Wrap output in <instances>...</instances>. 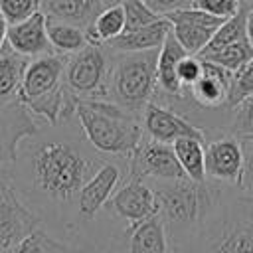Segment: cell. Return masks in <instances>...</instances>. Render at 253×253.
<instances>
[{"mask_svg":"<svg viewBox=\"0 0 253 253\" xmlns=\"http://www.w3.org/2000/svg\"><path fill=\"white\" fill-rule=\"evenodd\" d=\"M109 156L85 138L77 117L40 130L24 140L16 162L8 168L10 182L22 200L71 243L75 235V204L85 182Z\"/></svg>","mask_w":253,"mask_h":253,"instance_id":"obj_1","label":"cell"},{"mask_svg":"<svg viewBox=\"0 0 253 253\" xmlns=\"http://www.w3.org/2000/svg\"><path fill=\"white\" fill-rule=\"evenodd\" d=\"M172 253H253V198L221 184L206 217Z\"/></svg>","mask_w":253,"mask_h":253,"instance_id":"obj_2","label":"cell"},{"mask_svg":"<svg viewBox=\"0 0 253 253\" xmlns=\"http://www.w3.org/2000/svg\"><path fill=\"white\" fill-rule=\"evenodd\" d=\"M75 117L89 144L105 156L128 158L144 136L142 115L109 99H79Z\"/></svg>","mask_w":253,"mask_h":253,"instance_id":"obj_3","label":"cell"},{"mask_svg":"<svg viewBox=\"0 0 253 253\" xmlns=\"http://www.w3.org/2000/svg\"><path fill=\"white\" fill-rule=\"evenodd\" d=\"M154 188L158 202V215L166 227L172 247L186 241L200 221L213 206L219 182L204 180L194 182L190 178L180 180H148Z\"/></svg>","mask_w":253,"mask_h":253,"instance_id":"obj_4","label":"cell"},{"mask_svg":"<svg viewBox=\"0 0 253 253\" xmlns=\"http://www.w3.org/2000/svg\"><path fill=\"white\" fill-rule=\"evenodd\" d=\"M160 49L113 51L109 101L142 115L156 91V61Z\"/></svg>","mask_w":253,"mask_h":253,"instance_id":"obj_5","label":"cell"},{"mask_svg":"<svg viewBox=\"0 0 253 253\" xmlns=\"http://www.w3.org/2000/svg\"><path fill=\"white\" fill-rule=\"evenodd\" d=\"M113 49L103 43H87L83 49L67 55L63 83L79 99H109V75Z\"/></svg>","mask_w":253,"mask_h":253,"instance_id":"obj_6","label":"cell"},{"mask_svg":"<svg viewBox=\"0 0 253 253\" xmlns=\"http://www.w3.org/2000/svg\"><path fill=\"white\" fill-rule=\"evenodd\" d=\"M128 178V158L125 156H109L101 168L85 182L77 196L75 204V235L71 245H75L81 235L91 227V223L101 213L103 206L117 192V188Z\"/></svg>","mask_w":253,"mask_h":253,"instance_id":"obj_7","label":"cell"},{"mask_svg":"<svg viewBox=\"0 0 253 253\" xmlns=\"http://www.w3.org/2000/svg\"><path fill=\"white\" fill-rule=\"evenodd\" d=\"M101 211L113 217L115 221L132 227L134 223H140L158 213L154 188L148 180L128 176L109 198V202L103 206Z\"/></svg>","mask_w":253,"mask_h":253,"instance_id":"obj_8","label":"cell"},{"mask_svg":"<svg viewBox=\"0 0 253 253\" xmlns=\"http://www.w3.org/2000/svg\"><path fill=\"white\" fill-rule=\"evenodd\" d=\"M128 176L142 180H180L188 178L178 162L172 144L158 142L146 134L128 156Z\"/></svg>","mask_w":253,"mask_h":253,"instance_id":"obj_9","label":"cell"},{"mask_svg":"<svg viewBox=\"0 0 253 253\" xmlns=\"http://www.w3.org/2000/svg\"><path fill=\"white\" fill-rule=\"evenodd\" d=\"M43 225L42 217L22 200L8 180L0 186V253L18 245L26 235Z\"/></svg>","mask_w":253,"mask_h":253,"instance_id":"obj_10","label":"cell"},{"mask_svg":"<svg viewBox=\"0 0 253 253\" xmlns=\"http://www.w3.org/2000/svg\"><path fill=\"white\" fill-rule=\"evenodd\" d=\"M206 178L227 184L239 186L241 166H243V150L241 140L225 130L213 132L206 140Z\"/></svg>","mask_w":253,"mask_h":253,"instance_id":"obj_11","label":"cell"},{"mask_svg":"<svg viewBox=\"0 0 253 253\" xmlns=\"http://www.w3.org/2000/svg\"><path fill=\"white\" fill-rule=\"evenodd\" d=\"M142 130L148 138L166 144H172L176 138L182 136H194L204 142L208 140V134L196 125H192L186 117L154 101H150L142 111Z\"/></svg>","mask_w":253,"mask_h":253,"instance_id":"obj_12","label":"cell"},{"mask_svg":"<svg viewBox=\"0 0 253 253\" xmlns=\"http://www.w3.org/2000/svg\"><path fill=\"white\" fill-rule=\"evenodd\" d=\"M67 55L61 53H45L28 61L22 87H20V101L36 99L53 91L55 87L63 85V71H65Z\"/></svg>","mask_w":253,"mask_h":253,"instance_id":"obj_13","label":"cell"},{"mask_svg":"<svg viewBox=\"0 0 253 253\" xmlns=\"http://www.w3.org/2000/svg\"><path fill=\"white\" fill-rule=\"evenodd\" d=\"M6 43L28 59H34L45 53H55L47 38L45 14L42 10L26 18L24 22L10 24L8 34H6Z\"/></svg>","mask_w":253,"mask_h":253,"instance_id":"obj_14","label":"cell"},{"mask_svg":"<svg viewBox=\"0 0 253 253\" xmlns=\"http://www.w3.org/2000/svg\"><path fill=\"white\" fill-rule=\"evenodd\" d=\"M188 51L178 43L174 38L172 30L166 36L164 43L160 45L158 51V61H156V91L152 101H162V99H176L182 97L184 87L178 79V63Z\"/></svg>","mask_w":253,"mask_h":253,"instance_id":"obj_15","label":"cell"},{"mask_svg":"<svg viewBox=\"0 0 253 253\" xmlns=\"http://www.w3.org/2000/svg\"><path fill=\"white\" fill-rule=\"evenodd\" d=\"M123 253H172L170 237L158 213L128 229Z\"/></svg>","mask_w":253,"mask_h":253,"instance_id":"obj_16","label":"cell"},{"mask_svg":"<svg viewBox=\"0 0 253 253\" xmlns=\"http://www.w3.org/2000/svg\"><path fill=\"white\" fill-rule=\"evenodd\" d=\"M172 24L162 16L160 20L138 28L130 32H123L115 40L107 42V45L113 51H148V49H160L166 36L170 34Z\"/></svg>","mask_w":253,"mask_h":253,"instance_id":"obj_17","label":"cell"},{"mask_svg":"<svg viewBox=\"0 0 253 253\" xmlns=\"http://www.w3.org/2000/svg\"><path fill=\"white\" fill-rule=\"evenodd\" d=\"M40 2H42V12L47 18L69 22L83 30L89 28L105 8L101 0H40Z\"/></svg>","mask_w":253,"mask_h":253,"instance_id":"obj_18","label":"cell"},{"mask_svg":"<svg viewBox=\"0 0 253 253\" xmlns=\"http://www.w3.org/2000/svg\"><path fill=\"white\" fill-rule=\"evenodd\" d=\"M28 61V57L14 51L8 43L0 47V107L18 99Z\"/></svg>","mask_w":253,"mask_h":253,"instance_id":"obj_19","label":"cell"},{"mask_svg":"<svg viewBox=\"0 0 253 253\" xmlns=\"http://www.w3.org/2000/svg\"><path fill=\"white\" fill-rule=\"evenodd\" d=\"M45 30H47V38H49V43H51L55 53L71 55V53H75L87 45L85 30L75 26V24L45 16Z\"/></svg>","mask_w":253,"mask_h":253,"instance_id":"obj_20","label":"cell"},{"mask_svg":"<svg viewBox=\"0 0 253 253\" xmlns=\"http://www.w3.org/2000/svg\"><path fill=\"white\" fill-rule=\"evenodd\" d=\"M172 148L178 156L180 166L184 168L186 176L194 182H204L206 180V142L194 136H182L172 142Z\"/></svg>","mask_w":253,"mask_h":253,"instance_id":"obj_21","label":"cell"},{"mask_svg":"<svg viewBox=\"0 0 253 253\" xmlns=\"http://www.w3.org/2000/svg\"><path fill=\"white\" fill-rule=\"evenodd\" d=\"M123 32H125V10H123V4H115V6L103 8V12L95 18V22L89 28H85L87 43H95V45H103V43L115 40L117 36H121Z\"/></svg>","mask_w":253,"mask_h":253,"instance_id":"obj_22","label":"cell"},{"mask_svg":"<svg viewBox=\"0 0 253 253\" xmlns=\"http://www.w3.org/2000/svg\"><path fill=\"white\" fill-rule=\"evenodd\" d=\"M6 253H81V251L71 243L55 237L43 225H40Z\"/></svg>","mask_w":253,"mask_h":253,"instance_id":"obj_23","label":"cell"},{"mask_svg":"<svg viewBox=\"0 0 253 253\" xmlns=\"http://www.w3.org/2000/svg\"><path fill=\"white\" fill-rule=\"evenodd\" d=\"M247 8H249V2L241 0L239 10H237L233 16H229V18H225V20L221 22V26L213 32L211 40L208 42V45H206L198 55L210 53V51H215V49H221V47H225V45H229V43H233V42H239V40L247 38V32H245Z\"/></svg>","mask_w":253,"mask_h":253,"instance_id":"obj_24","label":"cell"},{"mask_svg":"<svg viewBox=\"0 0 253 253\" xmlns=\"http://www.w3.org/2000/svg\"><path fill=\"white\" fill-rule=\"evenodd\" d=\"M202 59H208V61H213L221 67H225L227 71L235 73L237 69H241L251 57H253V43L249 42V38H243L239 42H233L221 49H215V51H210V53H202L200 55Z\"/></svg>","mask_w":253,"mask_h":253,"instance_id":"obj_25","label":"cell"},{"mask_svg":"<svg viewBox=\"0 0 253 253\" xmlns=\"http://www.w3.org/2000/svg\"><path fill=\"white\" fill-rule=\"evenodd\" d=\"M215 28H206V26H196V24H172V34L178 40V43L192 55H198L208 42L211 40Z\"/></svg>","mask_w":253,"mask_h":253,"instance_id":"obj_26","label":"cell"},{"mask_svg":"<svg viewBox=\"0 0 253 253\" xmlns=\"http://www.w3.org/2000/svg\"><path fill=\"white\" fill-rule=\"evenodd\" d=\"M225 132L237 138L253 136V95L245 97L243 101H239L235 107L229 109Z\"/></svg>","mask_w":253,"mask_h":253,"instance_id":"obj_27","label":"cell"},{"mask_svg":"<svg viewBox=\"0 0 253 253\" xmlns=\"http://www.w3.org/2000/svg\"><path fill=\"white\" fill-rule=\"evenodd\" d=\"M123 10H125V32L144 28V26H148V24H152V22L162 18L144 0H125L123 2Z\"/></svg>","mask_w":253,"mask_h":253,"instance_id":"obj_28","label":"cell"},{"mask_svg":"<svg viewBox=\"0 0 253 253\" xmlns=\"http://www.w3.org/2000/svg\"><path fill=\"white\" fill-rule=\"evenodd\" d=\"M253 95V57L233 73L231 79V89H229V97H227V107H235L239 101H243L245 97Z\"/></svg>","mask_w":253,"mask_h":253,"instance_id":"obj_29","label":"cell"},{"mask_svg":"<svg viewBox=\"0 0 253 253\" xmlns=\"http://www.w3.org/2000/svg\"><path fill=\"white\" fill-rule=\"evenodd\" d=\"M42 10L40 0H0V12L4 14L8 26L24 22L26 18L34 16Z\"/></svg>","mask_w":253,"mask_h":253,"instance_id":"obj_30","label":"cell"},{"mask_svg":"<svg viewBox=\"0 0 253 253\" xmlns=\"http://www.w3.org/2000/svg\"><path fill=\"white\" fill-rule=\"evenodd\" d=\"M239 140H241V150H243V166H241L237 188L249 198H253V136H245Z\"/></svg>","mask_w":253,"mask_h":253,"instance_id":"obj_31","label":"cell"},{"mask_svg":"<svg viewBox=\"0 0 253 253\" xmlns=\"http://www.w3.org/2000/svg\"><path fill=\"white\" fill-rule=\"evenodd\" d=\"M202 67H204V61H202L200 55L186 53V55L180 59V63H178V79H180L184 91L190 89V87L200 79ZM182 95H184V93H182Z\"/></svg>","mask_w":253,"mask_h":253,"instance_id":"obj_32","label":"cell"},{"mask_svg":"<svg viewBox=\"0 0 253 253\" xmlns=\"http://www.w3.org/2000/svg\"><path fill=\"white\" fill-rule=\"evenodd\" d=\"M192 6L194 8H200V10L208 12V14H211L215 18L225 20V18L233 16L239 10L241 0H194Z\"/></svg>","mask_w":253,"mask_h":253,"instance_id":"obj_33","label":"cell"},{"mask_svg":"<svg viewBox=\"0 0 253 253\" xmlns=\"http://www.w3.org/2000/svg\"><path fill=\"white\" fill-rule=\"evenodd\" d=\"M156 14L160 16H166L168 12H174L178 8H188L192 6L194 0H144Z\"/></svg>","mask_w":253,"mask_h":253,"instance_id":"obj_34","label":"cell"},{"mask_svg":"<svg viewBox=\"0 0 253 253\" xmlns=\"http://www.w3.org/2000/svg\"><path fill=\"white\" fill-rule=\"evenodd\" d=\"M245 32H247V38H249V42L253 43V4H249V8H247V20H245Z\"/></svg>","mask_w":253,"mask_h":253,"instance_id":"obj_35","label":"cell"},{"mask_svg":"<svg viewBox=\"0 0 253 253\" xmlns=\"http://www.w3.org/2000/svg\"><path fill=\"white\" fill-rule=\"evenodd\" d=\"M6 34H8V22H6L4 14L0 12V47L6 43Z\"/></svg>","mask_w":253,"mask_h":253,"instance_id":"obj_36","label":"cell"},{"mask_svg":"<svg viewBox=\"0 0 253 253\" xmlns=\"http://www.w3.org/2000/svg\"><path fill=\"white\" fill-rule=\"evenodd\" d=\"M10 180V176H8V170H0V186L2 184H6Z\"/></svg>","mask_w":253,"mask_h":253,"instance_id":"obj_37","label":"cell"},{"mask_svg":"<svg viewBox=\"0 0 253 253\" xmlns=\"http://www.w3.org/2000/svg\"><path fill=\"white\" fill-rule=\"evenodd\" d=\"M101 2H103V4H105V8H107V6H115V4H123L125 0H101Z\"/></svg>","mask_w":253,"mask_h":253,"instance_id":"obj_38","label":"cell"},{"mask_svg":"<svg viewBox=\"0 0 253 253\" xmlns=\"http://www.w3.org/2000/svg\"><path fill=\"white\" fill-rule=\"evenodd\" d=\"M245 2H249V4H253V0H245Z\"/></svg>","mask_w":253,"mask_h":253,"instance_id":"obj_39","label":"cell"}]
</instances>
